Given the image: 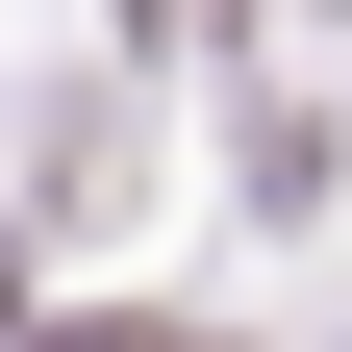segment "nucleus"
<instances>
[{
  "label": "nucleus",
  "instance_id": "nucleus-1",
  "mask_svg": "<svg viewBox=\"0 0 352 352\" xmlns=\"http://www.w3.org/2000/svg\"><path fill=\"white\" fill-rule=\"evenodd\" d=\"M25 352H201V327H25Z\"/></svg>",
  "mask_w": 352,
  "mask_h": 352
}]
</instances>
